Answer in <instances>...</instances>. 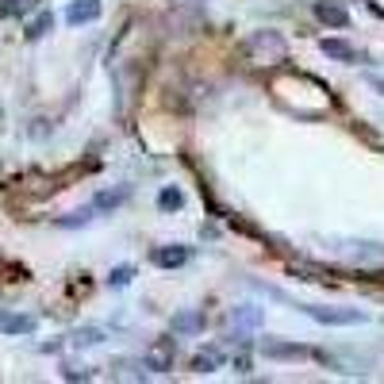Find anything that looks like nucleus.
I'll list each match as a JSON object with an SVG mask.
<instances>
[{"label": "nucleus", "instance_id": "423d86ee", "mask_svg": "<svg viewBox=\"0 0 384 384\" xmlns=\"http://www.w3.org/2000/svg\"><path fill=\"white\" fill-rule=\"evenodd\" d=\"M315 12H319V20H323V23H331V27H346V23H350V12L338 4V0H323V4L315 8Z\"/></svg>", "mask_w": 384, "mask_h": 384}, {"label": "nucleus", "instance_id": "6e6552de", "mask_svg": "<svg viewBox=\"0 0 384 384\" xmlns=\"http://www.w3.org/2000/svg\"><path fill=\"white\" fill-rule=\"evenodd\" d=\"M185 261H189V250H185V246H161V250H154V265H161V269L185 265Z\"/></svg>", "mask_w": 384, "mask_h": 384}, {"label": "nucleus", "instance_id": "ddd939ff", "mask_svg": "<svg viewBox=\"0 0 384 384\" xmlns=\"http://www.w3.org/2000/svg\"><path fill=\"white\" fill-rule=\"evenodd\" d=\"M127 185H124V189H116V192H100V196H96V208H116V204H124L127 200Z\"/></svg>", "mask_w": 384, "mask_h": 384}, {"label": "nucleus", "instance_id": "dca6fc26", "mask_svg": "<svg viewBox=\"0 0 384 384\" xmlns=\"http://www.w3.org/2000/svg\"><path fill=\"white\" fill-rule=\"evenodd\" d=\"M181 200H185V196L177 192V189H166V192L158 196V204H161V208H181Z\"/></svg>", "mask_w": 384, "mask_h": 384}, {"label": "nucleus", "instance_id": "2eb2a0df", "mask_svg": "<svg viewBox=\"0 0 384 384\" xmlns=\"http://www.w3.org/2000/svg\"><path fill=\"white\" fill-rule=\"evenodd\" d=\"M27 4L31 0H0V15H20L27 12Z\"/></svg>", "mask_w": 384, "mask_h": 384}, {"label": "nucleus", "instance_id": "9d476101", "mask_svg": "<svg viewBox=\"0 0 384 384\" xmlns=\"http://www.w3.org/2000/svg\"><path fill=\"white\" fill-rule=\"evenodd\" d=\"M323 54L326 58H338V62H354L357 51L350 43H342V39H323Z\"/></svg>", "mask_w": 384, "mask_h": 384}, {"label": "nucleus", "instance_id": "20e7f679", "mask_svg": "<svg viewBox=\"0 0 384 384\" xmlns=\"http://www.w3.org/2000/svg\"><path fill=\"white\" fill-rule=\"evenodd\" d=\"M35 331V319L20 312H0V334H31Z\"/></svg>", "mask_w": 384, "mask_h": 384}, {"label": "nucleus", "instance_id": "39448f33", "mask_svg": "<svg viewBox=\"0 0 384 384\" xmlns=\"http://www.w3.org/2000/svg\"><path fill=\"white\" fill-rule=\"evenodd\" d=\"M96 15H100V0H73L69 12H65V20L69 23H93Z\"/></svg>", "mask_w": 384, "mask_h": 384}, {"label": "nucleus", "instance_id": "f8f14e48", "mask_svg": "<svg viewBox=\"0 0 384 384\" xmlns=\"http://www.w3.org/2000/svg\"><path fill=\"white\" fill-rule=\"evenodd\" d=\"M51 23H54V20H51V12H39L35 20L27 23V39H39V35H46V31H51Z\"/></svg>", "mask_w": 384, "mask_h": 384}, {"label": "nucleus", "instance_id": "7ed1b4c3", "mask_svg": "<svg viewBox=\"0 0 384 384\" xmlns=\"http://www.w3.org/2000/svg\"><path fill=\"white\" fill-rule=\"evenodd\" d=\"M173 354H177L173 338H161V342H154V346L143 354V365H146V369H154V373H169V369H173Z\"/></svg>", "mask_w": 384, "mask_h": 384}, {"label": "nucleus", "instance_id": "9b49d317", "mask_svg": "<svg viewBox=\"0 0 384 384\" xmlns=\"http://www.w3.org/2000/svg\"><path fill=\"white\" fill-rule=\"evenodd\" d=\"M216 365H219V350H204V354L192 357V369L196 373H211Z\"/></svg>", "mask_w": 384, "mask_h": 384}, {"label": "nucleus", "instance_id": "1a4fd4ad", "mask_svg": "<svg viewBox=\"0 0 384 384\" xmlns=\"http://www.w3.org/2000/svg\"><path fill=\"white\" fill-rule=\"evenodd\" d=\"M204 326V315L196 312V307H189V312H181V315H173V334H192V331H200Z\"/></svg>", "mask_w": 384, "mask_h": 384}, {"label": "nucleus", "instance_id": "4468645a", "mask_svg": "<svg viewBox=\"0 0 384 384\" xmlns=\"http://www.w3.org/2000/svg\"><path fill=\"white\" fill-rule=\"evenodd\" d=\"M100 338H104V334L96 331V326H85V331L73 334V342H77V346H93V342H100Z\"/></svg>", "mask_w": 384, "mask_h": 384}, {"label": "nucleus", "instance_id": "f3484780", "mask_svg": "<svg viewBox=\"0 0 384 384\" xmlns=\"http://www.w3.org/2000/svg\"><path fill=\"white\" fill-rule=\"evenodd\" d=\"M131 273H135L131 265H119L116 273H112V284H127V281H131Z\"/></svg>", "mask_w": 384, "mask_h": 384}, {"label": "nucleus", "instance_id": "0eeeda50", "mask_svg": "<svg viewBox=\"0 0 384 384\" xmlns=\"http://www.w3.org/2000/svg\"><path fill=\"white\" fill-rule=\"evenodd\" d=\"M261 354H265V357H307V350L304 346H292V342L265 338V342H261Z\"/></svg>", "mask_w": 384, "mask_h": 384}, {"label": "nucleus", "instance_id": "f03ea898", "mask_svg": "<svg viewBox=\"0 0 384 384\" xmlns=\"http://www.w3.org/2000/svg\"><path fill=\"white\" fill-rule=\"evenodd\" d=\"M304 312L319 323H334V326H350V323H362L365 315L357 307H319V304H304Z\"/></svg>", "mask_w": 384, "mask_h": 384}, {"label": "nucleus", "instance_id": "a211bd4d", "mask_svg": "<svg viewBox=\"0 0 384 384\" xmlns=\"http://www.w3.org/2000/svg\"><path fill=\"white\" fill-rule=\"evenodd\" d=\"M234 319L246 323V326H254V323H258V312H250V307H246V312H234Z\"/></svg>", "mask_w": 384, "mask_h": 384}, {"label": "nucleus", "instance_id": "f257e3e1", "mask_svg": "<svg viewBox=\"0 0 384 384\" xmlns=\"http://www.w3.org/2000/svg\"><path fill=\"white\" fill-rule=\"evenodd\" d=\"M284 39L277 35V31H258V35H250L246 39V54L254 62H281L284 58Z\"/></svg>", "mask_w": 384, "mask_h": 384}]
</instances>
